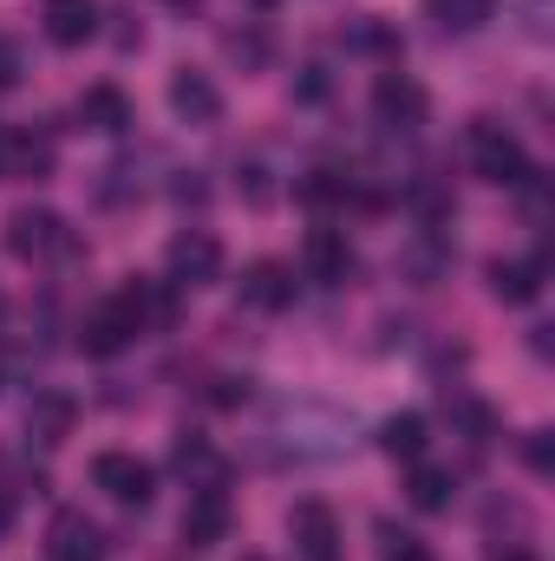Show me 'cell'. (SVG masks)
<instances>
[{
	"label": "cell",
	"mask_w": 555,
	"mask_h": 561,
	"mask_svg": "<svg viewBox=\"0 0 555 561\" xmlns=\"http://www.w3.org/2000/svg\"><path fill=\"white\" fill-rule=\"evenodd\" d=\"M471 170H477L484 183H497V190H517L536 163H530V150H523L517 131H503V125L477 118V125H471Z\"/></svg>",
	"instance_id": "1"
},
{
	"label": "cell",
	"mask_w": 555,
	"mask_h": 561,
	"mask_svg": "<svg viewBox=\"0 0 555 561\" xmlns=\"http://www.w3.org/2000/svg\"><path fill=\"white\" fill-rule=\"evenodd\" d=\"M79 242H72V229H66V216H53V209H13L7 216V255H20V262H66Z\"/></svg>",
	"instance_id": "2"
},
{
	"label": "cell",
	"mask_w": 555,
	"mask_h": 561,
	"mask_svg": "<svg viewBox=\"0 0 555 561\" xmlns=\"http://www.w3.org/2000/svg\"><path fill=\"white\" fill-rule=\"evenodd\" d=\"M138 333H144L138 307H132V294L118 287L112 300H99V307L79 320V353H86V359H112V353H125Z\"/></svg>",
	"instance_id": "3"
},
{
	"label": "cell",
	"mask_w": 555,
	"mask_h": 561,
	"mask_svg": "<svg viewBox=\"0 0 555 561\" xmlns=\"http://www.w3.org/2000/svg\"><path fill=\"white\" fill-rule=\"evenodd\" d=\"M163 268H170V287H209L223 275V242L209 229H183V236H170Z\"/></svg>",
	"instance_id": "4"
},
{
	"label": "cell",
	"mask_w": 555,
	"mask_h": 561,
	"mask_svg": "<svg viewBox=\"0 0 555 561\" xmlns=\"http://www.w3.org/2000/svg\"><path fill=\"white\" fill-rule=\"evenodd\" d=\"M92 483L112 496V503H125V510H144L150 503V490H157V470L132 457V450H99L92 457Z\"/></svg>",
	"instance_id": "5"
},
{
	"label": "cell",
	"mask_w": 555,
	"mask_h": 561,
	"mask_svg": "<svg viewBox=\"0 0 555 561\" xmlns=\"http://www.w3.org/2000/svg\"><path fill=\"white\" fill-rule=\"evenodd\" d=\"M287 536H294L301 561H347V549H340V516H333L320 496L294 503V516H287Z\"/></svg>",
	"instance_id": "6"
},
{
	"label": "cell",
	"mask_w": 555,
	"mask_h": 561,
	"mask_svg": "<svg viewBox=\"0 0 555 561\" xmlns=\"http://www.w3.org/2000/svg\"><path fill=\"white\" fill-rule=\"evenodd\" d=\"M373 112H380V125H393V131H418L424 112H431V99H424V85H418L412 72H380V79H373Z\"/></svg>",
	"instance_id": "7"
},
{
	"label": "cell",
	"mask_w": 555,
	"mask_h": 561,
	"mask_svg": "<svg viewBox=\"0 0 555 561\" xmlns=\"http://www.w3.org/2000/svg\"><path fill=\"white\" fill-rule=\"evenodd\" d=\"M46 556L53 561H105V529L86 510H59L46 529Z\"/></svg>",
	"instance_id": "8"
},
{
	"label": "cell",
	"mask_w": 555,
	"mask_h": 561,
	"mask_svg": "<svg viewBox=\"0 0 555 561\" xmlns=\"http://www.w3.org/2000/svg\"><path fill=\"white\" fill-rule=\"evenodd\" d=\"M301 268H307V280H320V287H347V275H353V249H347V236H340V229H307V242H301Z\"/></svg>",
	"instance_id": "9"
},
{
	"label": "cell",
	"mask_w": 555,
	"mask_h": 561,
	"mask_svg": "<svg viewBox=\"0 0 555 561\" xmlns=\"http://www.w3.org/2000/svg\"><path fill=\"white\" fill-rule=\"evenodd\" d=\"M236 294L256 313H281V307H294V268L287 262H249L242 280H236Z\"/></svg>",
	"instance_id": "10"
},
{
	"label": "cell",
	"mask_w": 555,
	"mask_h": 561,
	"mask_svg": "<svg viewBox=\"0 0 555 561\" xmlns=\"http://www.w3.org/2000/svg\"><path fill=\"white\" fill-rule=\"evenodd\" d=\"M170 112H177L183 125H216V118H223V92H216V79L196 72V66H183V72L170 79Z\"/></svg>",
	"instance_id": "11"
},
{
	"label": "cell",
	"mask_w": 555,
	"mask_h": 561,
	"mask_svg": "<svg viewBox=\"0 0 555 561\" xmlns=\"http://www.w3.org/2000/svg\"><path fill=\"white\" fill-rule=\"evenodd\" d=\"M229 536V490H190L183 503V542L190 549H216Z\"/></svg>",
	"instance_id": "12"
},
{
	"label": "cell",
	"mask_w": 555,
	"mask_h": 561,
	"mask_svg": "<svg viewBox=\"0 0 555 561\" xmlns=\"http://www.w3.org/2000/svg\"><path fill=\"white\" fill-rule=\"evenodd\" d=\"M72 424H79V399H72V392H33V405H26V437H33L39 450L66 444Z\"/></svg>",
	"instance_id": "13"
},
{
	"label": "cell",
	"mask_w": 555,
	"mask_h": 561,
	"mask_svg": "<svg viewBox=\"0 0 555 561\" xmlns=\"http://www.w3.org/2000/svg\"><path fill=\"white\" fill-rule=\"evenodd\" d=\"M39 26L53 46H86L99 33V0H39Z\"/></svg>",
	"instance_id": "14"
},
{
	"label": "cell",
	"mask_w": 555,
	"mask_h": 561,
	"mask_svg": "<svg viewBox=\"0 0 555 561\" xmlns=\"http://www.w3.org/2000/svg\"><path fill=\"white\" fill-rule=\"evenodd\" d=\"M79 125L118 138V131H132V99H125L118 85H86V92H79Z\"/></svg>",
	"instance_id": "15"
},
{
	"label": "cell",
	"mask_w": 555,
	"mask_h": 561,
	"mask_svg": "<svg viewBox=\"0 0 555 561\" xmlns=\"http://www.w3.org/2000/svg\"><path fill=\"white\" fill-rule=\"evenodd\" d=\"M490 294L503 307H530L543 294V255L536 262H490Z\"/></svg>",
	"instance_id": "16"
},
{
	"label": "cell",
	"mask_w": 555,
	"mask_h": 561,
	"mask_svg": "<svg viewBox=\"0 0 555 561\" xmlns=\"http://www.w3.org/2000/svg\"><path fill=\"white\" fill-rule=\"evenodd\" d=\"M53 170V144L33 131H7L0 144V176H46Z\"/></svg>",
	"instance_id": "17"
},
{
	"label": "cell",
	"mask_w": 555,
	"mask_h": 561,
	"mask_svg": "<svg viewBox=\"0 0 555 561\" xmlns=\"http://www.w3.org/2000/svg\"><path fill=\"white\" fill-rule=\"evenodd\" d=\"M177 470L190 477V490H223V477H229V463L203 437H177Z\"/></svg>",
	"instance_id": "18"
},
{
	"label": "cell",
	"mask_w": 555,
	"mask_h": 561,
	"mask_svg": "<svg viewBox=\"0 0 555 561\" xmlns=\"http://www.w3.org/2000/svg\"><path fill=\"white\" fill-rule=\"evenodd\" d=\"M424 437H431L424 412H399V419L380 424V450H386V457H399V463H418V457H424Z\"/></svg>",
	"instance_id": "19"
},
{
	"label": "cell",
	"mask_w": 555,
	"mask_h": 561,
	"mask_svg": "<svg viewBox=\"0 0 555 561\" xmlns=\"http://www.w3.org/2000/svg\"><path fill=\"white\" fill-rule=\"evenodd\" d=\"M424 13L444 26V33H477L497 20V0H424Z\"/></svg>",
	"instance_id": "20"
},
{
	"label": "cell",
	"mask_w": 555,
	"mask_h": 561,
	"mask_svg": "<svg viewBox=\"0 0 555 561\" xmlns=\"http://www.w3.org/2000/svg\"><path fill=\"white\" fill-rule=\"evenodd\" d=\"M406 496H412V510L438 516V510H451L457 483H451V470H438V463H418V470H412V483H406Z\"/></svg>",
	"instance_id": "21"
},
{
	"label": "cell",
	"mask_w": 555,
	"mask_h": 561,
	"mask_svg": "<svg viewBox=\"0 0 555 561\" xmlns=\"http://www.w3.org/2000/svg\"><path fill=\"white\" fill-rule=\"evenodd\" d=\"M451 419L471 431V444H490V437H497V412H490L484 399H464V392H451Z\"/></svg>",
	"instance_id": "22"
},
{
	"label": "cell",
	"mask_w": 555,
	"mask_h": 561,
	"mask_svg": "<svg viewBox=\"0 0 555 561\" xmlns=\"http://www.w3.org/2000/svg\"><path fill=\"white\" fill-rule=\"evenodd\" d=\"M380 561H438V556L418 542L412 529H393V523H380Z\"/></svg>",
	"instance_id": "23"
},
{
	"label": "cell",
	"mask_w": 555,
	"mask_h": 561,
	"mask_svg": "<svg viewBox=\"0 0 555 561\" xmlns=\"http://www.w3.org/2000/svg\"><path fill=\"white\" fill-rule=\"evenodd\" d=\"M347 46H353V53H399V33H393L386 20H360V26L347 33Z\"/></svg>",
	"instance_id": "24"
},
{
	"label": "cell",
	"mask_w": 555,
	"mask_h": 561,
	"mask_svg": "<svg viewBox=\"0 0 555 561\" xmlns=\"http://www.w3.org/2000/svg\"><path fill=\"white\" fill-rule=\"evenodd\" d=\"M223 46H229V59H242L249 72H256V66H269V33H229Z\"/></svg>",
	"instance_id": "25"
},
{
	"label": "cell",
	"mask_w": 555,
	"mask_h": 561,
	"mask_svg": "<svg viewBox=\"0 0 555 561\" xmlns=\"http://www.w3.org/2000/svg\"><path fill=\"white\" fill-rule=\"evenodd\" d=\"M523 463H530L536 477H550V470H555V444H550V431H530V444H523Z\"/></svg>",
	"instance_id": "26"
},
{
	"label": "cell",
	"mask_w": 555,
	"mask_h": 561,
	"mask_svg": "<svg viewBox=\"0 0 555 561\" xmlns=\"http://www.w3.org/2000/svg\"><path fill=\"white\" fill-rule=\"evenodd\" d=\"M20 72H26L20 39H7V33H0V92H13V85H20Z\"/></svg>",
	"instance_id": "27"
},
{
	"label": "cell",
	"mask_w": 555,
	"mask_h": 561,
	"mask_svg": "<svg viewBox=\"0 0 555 561\" xmlns=\"http://www.w3.org/2000/svg\"><path fill=\"white\" fill-rule=\"evenodd\" d=\"M242 196H249V203H269V170H262V163L242 170Z\"/></svg>",
	"instance_id": "28"
},
{
	"label": "cell",
	"mask_w": 555,
	"mask_h": 561,
	"mask_svg": "<svg viewBox=\"0 0 555 561\" xmlns=\"http://www.w3.org/2000/svg\"><path fill=\"white\" fill-rule=\"evenodd\" d=\"M209 399H216V405H242V399H249V379H216Z\"/></svg>",
	"instance_id": "29"
},
{
	"label": "cell",
	"mask_w": 555,
	"mask_h": 561,
	"mask_svg": "<svg viewBox=\"0 0 555 561\" xmlns=\"http://www.w3.org/2000/svg\"><path fill=\"white\" fill-rule=\"evenodd\" d=\"M301 99H327V72H320V66H307V79H301Z\"/></svg>",
	"instance_id": "30"
},
{
	"label": "cell",
	"mask_w": 555,
	"mask_h": 561,
	"mask_svg": "<svg viewBox=\"0 0 555 561\" xmlns=\"http://www.w3.org/2000/svg\"><path fill=\"white\" fill-rule=\"evenodd\" d=\"M7 516H13V510H7V496H0V536H7Z\"/></svg>",
	"instance_id": "31"
},
{
	"label": "cell",
	"mask_w": 555,
	"mask_h": 561,
	"mask_svg": "<svg viewBox=\"0 0 555 561\" xmlns=\"http://www.w3.org/2000/svg\"><path fill=\"white\" fill-rule=\"evenodd\" d=\"M0 320H7V294H0Z\"/></svg>",
	"instance_id": "32"
},
{
	"label": "cell",
	"mask_w": 555,
	"mask_h": 561,
	"mask_svg": "<svg viewBox=\"0 0 555 561\" xmlns=\"http://www.w3.org/2000/svg\"><path fill=\"white\" fill-rule=\"evenodd\" d=\"M177 7H196V0H177Z\"/></svg>",
	"instance_id": "33"
},
{
	"label": "cell",
	"mask_w": 555,
	"mask_h": 561,
	"mask_svg": "<svg viewBox=\"0 0 555 561\" xmlns=\"http://www.w3.org/2000/svg\"><path fill=\"white\" fill-rule=\"evenodd\" d=\"M256 7H275V0H256Z\"/></svg>",
	"instance_id": "34"
},
{
	"label": "cell",
	"mask_w": 555,
	"mask_h": 561,
	"mask_svg": "<svg viewBox=\"0 0 555 561\" xmlns=\"http://www.w3.org/2000/svg\"><path fill=\"white\" fill-rule=\"evenodd\" d=\"M249 561H262V556H249Z\"/></svg>",
	"instance_id": "35"
}]
</instances>
